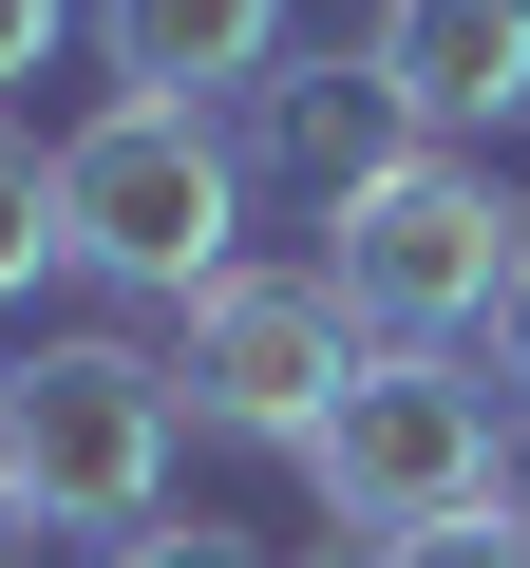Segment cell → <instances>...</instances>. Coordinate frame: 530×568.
<instances>
[{
	"label": "cell",
	"instance_id": "8",
	"mask_svg": "<svg viewBox=\"0 0 530 568\" xmlns=\"http://www.w3.org/2000/svg\"><path fill=\"white\" fill-rule=\"evenodd\" d=\"M95 58H114V95L208 114L246 77H285V0H95Z\"/></svg>",
	"mask_w": 530,
	"mask_h": 568
},
{
	"label": "cell",
	"instance_id": "1",
	"mask_svg": "<svg viewBox=\"0 0 530 568\" xmlns=\"http://www.w3.org/2000/svg\"><path fill=\"white\" fill-rule=\"evenodd\" d=\"M171 436H190V398H171V361L152 342H20V417H0V511L20 530H58V549H133L152 511H171Z\"/></svg>",
	"mask_w": 530,
	"mask_h": 568
},
{
	"label": "cell",
	"instance_id": "4",
	"mask_svg": "<svg viewBox=\"0 0 530 568\" xmlns=\"http://www.w3.org/2000/svg\"><path fill=\"white\" fill-rule=\"evenodd\" d=\"M511 265H530V209H511L473 152H417V171H379V190L323 227V284L360 304V342H473Z\"/></svg>",
	"mask_w": 530,
	"mask_h": 568
},
{
	"label": "cell",
	"instance_id": "10",
	"mask_svg": "<svg viewBox=\"0 0 530 568\" xmlns=\"http://www.w3.org/2000/svg\"><path fill=\"white\" fill-rule=\"evenodd\" d=\"M379 568H530V511H511V493H473V511H436V530H398Z\"/></svg>",
	"mask_w": 530,
	"mask_h": 568
},
{
	"label": "cell",
	"instance_id": "13",
	"mask_svg": "<svg viewBox=\"0 0 530 568\" xmlns=\"http://www.w3.org/2000/svg\"><path fill=\"white\" fill-rule=\"evenodd\" d=\"M492 398H511V417H530V265H511V284H492Z\"/></svg>",
	"mask_w": 530,
	"mask_h": 568
},
{
	"label": "cell",
	"instance_id": "2",
	"mask_svg": "<svg viewBox=\"0 0 530 568\" xmlns=\"http://www.w3.org/2000/svg\"><path fill=\"white\" fill-rule=\"evenodd\" d=\"M58 246L95 284H133V304H208L246 265V152L171 95H95L58 133Z\"/></svg>",
	"mask_w": 530,
	"mask_h": 568
},
{
	"label": "cell",
	"instance_id": "7",
	"mask_svg": "<svg viewBox=\"0 0 530 568\" xmlns=\"http://www.w3.org/2000/svg\"><path fill=\"white\" fill-rule=\"evenodd\" d=\"M360 58L398 77V114H417L436 152H473V133L530 114V0H379Z\"/></svg>",
	"mask_w": 530,
	"mask_h": 568
},
{
	"label": "cell",
	"instance_id": "6",
	"mask_svg": "<svg viewBox=\"0 0 530 568\" xmlns=\"http://www.w3.org/2000/svg\"><path fill=\"white\" fill-rule=\"evenodd\" d=\"M227 152H246V190H304V209L342 227V209H360L379 171H417L436 133L398 114L379 58H285V77H246V133H227Z\"/></svg>",
	"mask_w": 530,
	"mask_h": 568
},
{
	"label": "cell",
	"instance_id": "12",
	"mask_svg": "<svg viewBox=\"0 0 530 568\" xmlns=\"http://www.w3.org/2000/svg\"><path fill=\"white\" fill-rule=\"evenodd\" d=\"M77 20H95V0H0V95H20V77H39V58H58Z\"/></svg>",
	"mask_w": 530,
	"mask_h": 568
},
{
	"label": "cell",
	"instance_id": "9",
	"mask_svg": "<svg viewBox=\"0 0 530 568\" xmlns=\"http://www.w3.org/2000/svg\"><path fill=\"white\" fill-rule=\"evenodd\" d=\"M39 265H77V246H58V152H39L20 114H0V304H20Z\"/></svg>",
	"mask_w": 530,
	"mask_h": 568
},
{
	"label": "cell",
	"instance_id": "3",
	"mask_svg": "<svg viewBox=\"0 0 530 568\" xmlns=\"http://www.w3.org/2000/svg\"><path fill=\"white\" fill-rule=\"evenodd\" d=\"M304 493H323V530L398 549V530H436V511L511 493V398H492L455 342H379V361L323 398V436H304Z\"/></svg>",
	"mask_w": 530,
	"mask_h": 568
},
{
	"label": "cell",
	"instance_id": "5",
	"mask_svg": "<svg viewBox=\"0 0 530 568\" xmlns=\"http://www.w3.org/2000/svg\"><path fill=\"white\" fill-rule=\"evenodd\" d=\"M360 361H379V342H360V304H342L323 265H227L208 304H171V398H190L208 436H265V455H304Z\"/></svg>",
	"mask_w": 530,
	"mask_h": 568
},
{
	"label": "cell",
	"instance_id": "11",
	"mask_svg": "<svg viewBox=\"0 0 530 568\" xmlns=\"http://www.w3.org/2000/svg\"><path fill=\"white\" fill-rule=\"evenodd\" d=\"M95 568H285V549H246V530H208V511H190V530L152 511V530H133V549H95Z\"/></svg>",
	"mask_w": 530,
	"mask_h": 568
}]
</instances>
